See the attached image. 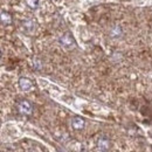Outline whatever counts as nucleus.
Here are the masks:
<instances>
[{"mask_svg":"<svg viewBox=\"0 0 152 152\" xmlns=\"http://www.w3.org/2000/svg\"><path fill=\"white\" fill-rule=\"evenodd\" d=\"M0 19H1V23L2 25H11L12 23V17L8 12L6 11H1V14H0Z\"/></svg>","mask_w":152,"mask_h":152,"instance_id":"nucleus-6","label":"nucleus"},{"mask_svg":"<svg viewBox=\"0 0 152 152\" xmlns=\"http://www.w3.org/2000/svg\"><path fill=\"white\" fill-rule=\"evenodd\" d=\"M60 45L66 49H72L76 46L75 39L73 38V35L69 32H67L60 38Z\"/></svg>","mask_w":152,"mask_h":152,"instance_id":"nucleus-1","label":"nucleus"},{"mask_svg":"<svg viewBox=\"0 0 152 152\" xmlns=\"http://www.w3.org/2000/svg\"><path fill=\"white\" fill-rule=\"evenodd\" d=\"M86 125V121L82 118V117H74L72 119V128L74 130H82Z\"/></svg>","mask_w":152,"mask_h":152,"instance_id":"nucleus-4","label":"nucleus"},{"mask_svg":"<svg viewBox=\"0 0 152 152\" xmlns=\"http://www.w3.org/2000/svg\"><path fill=\"white\" fill-rule=\"evenodd\" d=\"M19 88L22 91H29L33 88V82L28 77H20L19 78Z\"/></svg>","mask_w":152,"mask_h":152,"instance_id":"nucleus-3","label":"nucleus"},{"mask_svg":"<svg viewBox=\"0 0 152 152\" xmlns=\"http://www.w3.org/2000/svg\"><path fill=\"white\" fill-rule=\"evenodd\" d=\"M25 2L31 10H37L40 5V0H25Z\"/></svg>","mask_w":152,"mask_h":152,"instance_id":"nucleus-9","label":"nucleus"},{"mask_svg":"<svg viewBox=\"0 0 152 152\" xmlns=\"http://www.w3.org/2000/svg\"><path fill=\"white\" fill-rule=\"evenodd\" d=\"M109 146H110V142H109L108 138H105V137H99V138L97 139V148H98L101 151H108Z\"/></svg>","mask_w":152,"mask_h":152,"instance_id":"nucleus-5","label":"nucleus"},{"mask_svg":"<svg viewBox=\"0 0 152 152\" xmlns=\"http://www.w3.org/2000/svg\"><path fill=\"white\" fill-rule=\"evenodd\" d=\"M23 27H25V29L31 34V33H33V32L35 31V21H33V20H27V21L23 22Z\"/></svg>","mask_w":152,"mask_h":152,"instance_id":"nucleus-7","label":"nucleus"},{"mask_svg":"<svg viewBox=\"0 0 152 152\" xmlns=\"http://www.w3.org/2000/svg\"><path fill=\"white\" fill-rule=\"evenodd\" d=\"M122 34H123V31H122L121 26H115L114 28L110 31V37H111V38H115V39L121 38Z\"/></svg>","mask_w":152,"mask_h":152,"instance_id":"nucleus-8","label":"nucleus"},{"mask_svg":"<svg viewBox=\"0 0 152 152\" xmlns=\"http://www.w3.org/2000/svg\"><path fill=\"white\" fill-rule=\"evenodd\" d=\"M17 109H18V111L20 114L25 115V116H29L33 113V107H32L31 102L27 101V99H21L20 102H18Z\"/></svg>","mask_w":152,"mask_h":152,"instance_id":"nucleus-2","label":"nucleus"},{"mask_svg":"<svg viewBox=\"0 0 152 152\" xmlns=\"http://www.w3.org/2000/svg\"><path fill=\"white\" fill-rule=\"evenodd\" d=\"M33 67H34L35 70L41 69V61L38 60V58H34V60H33Z\"/></svg>","mask_w":152,"mask_h":152,"instance_id":"nucleus-10","label":"nucleus"}]
</instances>
